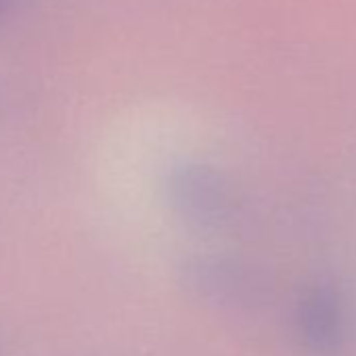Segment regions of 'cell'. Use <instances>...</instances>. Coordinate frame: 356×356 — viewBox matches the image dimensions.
<instances>
[{"instance_id":"2","label":"cell","mask_w":356,"mask_h":356,"mask_svg":"<svg viewBox=\"0 0 356 356\" xmlns=\"http://www.w3.org/2000/svg\"><path fill=\"white\" fill-rule=\"evenodd\" d=\"M300 333L316 354H331L339 346L341 316L337 300L327 291H312L300 306Z\"/></svg>"},{"instance_id":"1","label":"cell","mask_w":356,"mask_h":356,"mask_svg":"<svg viewBox=\"0 0 356 356\" xmlns=\"http://www.w3.org/2000/svg\"><path fill=\"white\" fill-rule=\"evenodd\" d=\"M168 197L191 222L216 227L233 214V193L225 178L204 163H183L168 174Z\"/></svg>"},{"instance_id":"3","label":"cell","mask_w":356,"mask_h":356,"mask_svg":"<svg viewBox=\"0 0 356 356\" xmlns=\"http://www.w3.org/2000/svg\"><path fill=\"white\" fill-rule=\"evenodd\" d=\"M9 5V0H0V13H5V7Z\"/></svg>"}]
</instances>
